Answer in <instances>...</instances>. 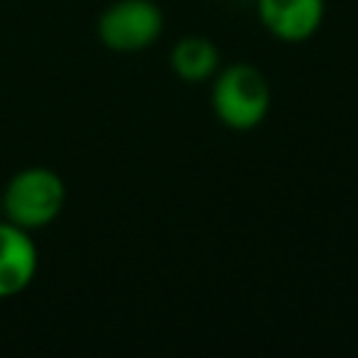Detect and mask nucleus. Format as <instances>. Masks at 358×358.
Here are the masks:
<instances>
[{"label": "nucleus", "mask_w": 358, "mask_h": 358, "mask_svg": "<svg viewBox=\"0 0 358 358\" xmlns=\"http://www.w3.org/2000/svg\"><path fill=\"white\" fill-rule=\"evenodd\" d=\"M210 106L221 126L232 131H252L271 109L268 78L252 62L221 64L210 78Z\"/></svg>", "instance_id": "nucleus-1"}, {"label": "nucleus", "mask_w": 358, "mask_h": 358, "mask_svg": "<svg viewBox=\"0 0 358 358\" xmlns=\"http://www.w3.org/2000/svg\"><path fill=\"white\" fill-rule=\"evenodd\" d=\"M67 204L64 179L45 165H31L17 171L0 190V210L3 218L28 229L39 232L50 227Z\"/></svg>", "instance_id": "nucleus-2"}, {"label": "nucleus", "mask_w": 358, "mask_h": 358, "mask_svg": "<svg viewBox=\"0 0 358 358\" xmlns=\"http://www.w3.org/2000/svg\"><path fill=\"white\" fill-rule=\"evenodd\" d=\"M165 17L154 0H112L95 20L98 42L112 53H143L162 36Z\"/></svg>", "instance_id": "nucleus-3"}, {"label": "nucleus", "mask_w": 358, "mask_h": 358, "mask_svg": "<svg viewBox=\"0 0 358 358\" xmlns=\"http://www.w3.org/2000/svg\"><path fill=\"white\" fill-rule=\"evenodd\" d=\"M39 271L34 232L0 218V302L20 296Z\"/></svg>", "instance_id": "nucleus-4"}, {"label": "nucleus", "mask_w": 358, "mask_h": 358, "mask_svg": "<svg viewBox=\"0 0 358 358\" xmlns=\"http://www.w3.org/2000/svg\"><path fill=\"white\" fill-rule=\"evenodd\" d=\"M260 25L280 42L302 45L324 22V0H255Z\"/></svg>", "instance_id": "nucleus-5"}, {"label": "nucleus", "mask_w": 358, "mask_h": 358, "mask_svg": "<svg viewBox=\"0 0 358 358\" xmlns=\"http://www.w3.org/2000/svg\"><path fill=\"white\" fill-rule=\"evenodd\" d=\"M171 70L176 73V78L187 81V84H201L210 81L218 67H221V53L218 45L201 34H185L171 45Z\"/></svg>", "instance_id": "nucleus-6"}, {"label": "nucleus", "mask_w": 358, "mask_h": 358, "mask_svg": "<svg viewBox=\"0 0 358 358\" xmlns=\"http://www.w3.org/2000/svg\"><path fill=\"white\" fill-rule=\"evenodd\" d=\"M0 218H3V210H0Z\"/></svg>", "instance_id": "nucleus-7"}]
</instances>
